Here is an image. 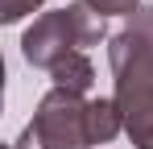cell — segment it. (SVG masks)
<instances>
[{"instance_id": "6da1fadb", "label": "cell", "mask_w": 153, "mask_h": 149, "mask_svg": "<svg viewBox=\"0 0 153 149\" xmlns=\"http://www.w3.org/2000/svg\"><path fill=\"white\" fill-rule=\"evenodd\" d=\"M112 99L124 112V137L137 149H153V4H141L112 37Z\"/></svg>"}, {"instance_id": "7a4b0ae2", "label": "cell", "mask_w": 153, "mask_h": 149, "mask_svg": "<svg viewBox=\"0 0 153 149\" xmlns=\"http://www.w3.org/2000/svg\"><path fill=\"white\" fill-rule=\"evenodd\" d=\"M103 37H108L103 21L83 0H75V4H62V8H50L42 17H33V25L21 33V54H25L29 66L54 71L62 58H71L87 46H100Z\"/></svg>"}, {"instance_id": "3957f363", "label": "cell", "mask_w": 153, "mask_h": 149, "mask_svg": "<svg viewBox=\"0 0 153 149\" xmlns=\"http://www.w3.org/2000/svg\"><path fill=\"white\" fill-rule=\"evenodd\" d=\"M8 149H91L87 133V95L50 87L37 99L33 120L21 128V137Z\"/></svg>"}, {"instance_id": "277c9868", "label": "cell", "mask_w": 153, "mask_h": 149, "mask_svg": "<svg viewBox=\"0 0 153 149\" xmlns=\"http://www.w3.org/2000/svg\"><path fill=\"white\" fill-rule=\"evenodd\" d=\"M87 133H91V145H108L112 137L124 133V112L112 95L87 99Z\"/></svg>"}, {"instance_id": "5b68a950", "label": "cell", "mask_w": 153, "mask_h": 149, "mask_svg": "<svg viewBox=\"0 0 153 149\" xmlns=\"http://www.w3.org/2000/svg\"><path fill=\"white\" fill-rule=\"evenodd\" d=\"M54 87H62V91H75V95H87L91 87H95V66H91V58H87V50H79L71 58H62L58 66L50 71Z\"/></svg>"}, {"instance_id": "8992f818", "label": "cell", "mask_w": 153, "mask_h": 149, "mask_svg": "<svg viewBox=\"0 0 153 149\" xmlns=\"http://www.w3.org/2000/svg\"><path fill=\"white\" fill-rule=\"evenodd\" d=\"M100 21L108 17H132V13H141V0H83Z\"/></svg>"}, {"instance_id": "52a82bcc", "label": "cell", "mask_w": 153, "mask_h": 149, "mask_svg": "<svg viewBox=\"0 0 153 149\" xmlns=\"http://www.w3.org/2000/svg\"><path fill=\"white\" fill-rule=\"evenodd\" d=\"M46 0H0V21L4 25H17V21H25L29 13H37Z\"/></svg>"}]
</instances>
